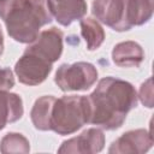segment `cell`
<instances>
[{
  "mask_svg": "<svg viewBox=\"0 0 154 154\" xmlns=\"http://www.w3.org/2000/svg\"><path fill=\"white\" fill-rule=\"evenodd\" d=\"M88 100L90 106L88 123L111 131L119 129L128 113L137 106V91L130 82L107 76L99 81Z\"/></svg>",
  "mask_w": 154,
  "mask_h": 154,
  "instance_id": "cell-1",
  "label": "cell"
},
{
  "mask_svg": "<svg viewBox=\"0 0 154 154\" xmlns=\"http://www.w3.org/2000/svg\"><path fill=\"white\" fill-rule=\"evenodd\" d=\"M63 40L64 32L57 26H52L40 31L36 40L29 43L25 51L54 64L63 54Z\"/></svg>",
  "mask_w": 154,
  "mask_h": 154,
  "instance_id": "cell-7",
  "label": "cell"
},
{
  "mask_svg": "<svg viewBox=\"0 0 154 154\" xmlns=\"http://www.w3.org/2000/svg\"><path fill=\"white\" fill-rule=\"evenodd\" d=\"M105 135L100 128H89L81 132L78 136L64 141L58 148V153H100L105 147Z\"/></svg>",
  "mask_w": 154,
  "mask_h": 154,
  "instance_id": "cell-8",
  "label": "cell"
},
{
  "mask_svg": "<svg viewBox=\"0 0 154 154\" xmlns=\"http://www.w3.org/2000/svg\"><path fill=\"white\" fill-rule=\"evenodd\" d=\"M91 13L97 22L114 31H128V0H93Z\"/></svg>",
  "mask_w": 154,
  "mask_h": 154,
  "instance_id": "cell-5",
  "label": "cell"
},
{
  "mask_svg": "<svg viewBox=\"0 0 154 154\" xmlns=\"http://www.w3.org/2000/svg\"><path fill=\"white\" fill-rule=\"evenodd\" d=\"M23 113L22 97L16 93H10V90H0V130L19 120Z\"/></svg>",
  "mask_w": 154,
  "mask_h": 154,
  "instance_id": "cell-12",
  "label": "cell"
},
{
  "mask_svg": "<svg viewBox=\"0 0 154 154\" xmlns=\"http://www.w3.org/2000/svg\"><path fill=\"white\" fill-rule=\"evenodd\" d=\"M144 60V51L135 41H123L112 49V61L119 67H138Z\"/></svg>",
  "mask_w": 154,
  "mask_h": 154,
  "instance_id": "cell-11",
  "label": "cell"
},
{
  "mask_svg": "<svg viewBox=\"0 0 154 154\" xmlns=\"http://www.w3.org/2000/svg\"><path fill=\"white\" fill-rule=\"evenodd\" d=\"M4 35H2V31H1V28H0V58L4 53Z\"/></svg>",
  "mask_w": 154,
  "mask_h": 154,
  "instance_id": "cell-19",
  "label": "cell"
},
{
  "mask_svg": "<svg viewBox=\"0 0 154 154\" xmlns=\"http://www.w3.org/2000/svg\"><path fill=\"white\" fill-rule=\"evenodd\" d=\"M14 75L10 67L0 66V90H10L14 87Z\"/></svg>",
  "mask_w": 154,
  "mask_h": 154,
  "instance_id": "cell-18",
  "label": "cell"
},
{
  "mask_svg": "<svg viewBox=\"0 0 154 154\" xmlns=\"http://www.w3.org/2000/svg\"><path fill=\"white\" fill-rule=\"evenodd\" d=\"M52 63L24 51L22 57L14 64L13 72L22 84L34 87L45 82L48 75L52 72Z\"/></svg>",
  "mask_w": 154,
  "mask_h": 154,
  "instance_id": "cell-6",
  "label": "cell"
},
{
  "mask_svg": "<svg viewBox=\"0 0 154 154\" xmlns=\"http://www.w3.org/2000/svg\"><path fill=\"white\" fill-rule=\"evenodd\" d=\"M137 99L142 102L143 106L152 108L153 107V84H152V77H149L147 81H144L137 95Z\"/></svg>",
  "mask_w": 154,
  "mask_h": 154,
  "instance_id": "cell-17",
  "label": "cell"
},
{
  "mask_svg": "<svg viewBox=\"0 0 154 154\" xmlns=\"http://www.w3.org/2000/svg\"><path fill=\"white\" fill-rule=\"evenodd\" d=\"M0 152L4 154L29 153L30 152L29 140L19 132H8L0 141Z\"/></svg>",
  "mask_w": 154,
  "mask_h": 154,
  "instance_id": "cell-16",
  "label": "cell"
},
{
  "mask_svg": "<svg viewBox=\"0 0 154 154\" xmlns=\"http://www.w3.org/2000/svg\"><path fill=\"white\" fill-rule=\"evenodd\" d=\"M153 0H128V22L130 28L148 23L153 17Z\"/></svg>",
  "mask_w": 154,
  "mask_h": 154,
  "instance_id": "cell-15",
  "label": "cell"
},
{
  "mask_svg": "<svg viewBox=\"0 0 154 154\" xmlns=\"http://www.w3.org/2000/svg\"><path fill=\"white\" fill-rule=\"evenodd\" d=\"M54 100L55 96L53 95H43L34 102L30 111V119L36 130L49 131V118Z\"/></svg>",
  "mask_w": 154,
  "mask_h": 154,
  "instance_id": "cell-13",
  "label": "cell"
},
{
  "mask_svg": "<svg viewBox=\"0 0 154 154\" xmlns=\"http://www.w3.org/2000/svg\"><path fill=\"white\" fill-rule=\"evenodd\" d=\"M0 18L11 38L28 45L53 20L47 0H0Z\"/></svg>",
  "mask_w": 154,
  "mask_h": 154,
  "instance_id": "cell-2",
  "label": "cell"
},
{
  "mask_svg": "<svg viewBox=\"0 0 154 154\" xmlns=\"http://www.w3.org/2000/svg\"><path fill=\"white\" fill-rule=\"evenodd\" d=\"M153 146V137L150 131L146 129H136L124 132L120 137L112 142L108 153L114 154H142L148 152Z\"/></svg>",
  "mask_w": 154,
  "mask_h": 154,
  "instance_id": "cell-9",
  "label": "cell"
},
{
  "mask_svg": "<svg viewBox=\"0 0 154 154\" xmlns=\"http://www.w3.org/2000/svg\"><path fill=\"white\" fill-rule=\"evenodd\" d=\"M89 116L88 96L65 95L59 99L55 97L49 118V131H54L60 136L72 135L88 124Z\"/></svg>",
  "mask_w": 154,
  "mask_h": 154,
  "instance_id": "cell-3",
  "label": "cell"
},
{
  "mask_svg": "<svg viewBox=\"0 0 154 154\" xmlns=\"http://www.w3.org/2000/svg\"><path fill=\"white\" fill-rule=\"evenodd\" d=\"M97 76V70L91 63H65L58 67L54 82L63 91H85L96 83Z\"/></svg>",
  "mask_w": 154,
  "mask_h": 154,
  "instance_id": "cell-4",
  "label": "cell"
},
{
  "mask_svg": "<svg viewBox=\"0 0 154 154\" xmlns=\"http://www.w3.org/2000/svg\"><path fill=\"white\" fill-rule=\"evenodd\" d=\"M52 17L63 26L81 20L88 10L85 0H47Z\"/></svg>",
  "mask_w": 154,
  "mask_h": 154,
  "instance_id": "cell-10",
  "label": "cell"
},
{
  "mask_svg": "<svg viewBox=\"0 0 154 154\" xmlns=\"http://www.w3.org/2000/svg\"><path fill=\"white\" fill-rule=\"evenodd\" d=\"M79 28H81V35L85 41L87 49L96 51L97 48H100V46L105 41V31L100 22H97L95 18L91 17H87V18L83 17L79 20Z\"/></svg>",
  "mask_w": 154,
  "mask_h": 154,
  "instance_id": "cell-14",
  "label": "cell"
}]
</instances>
